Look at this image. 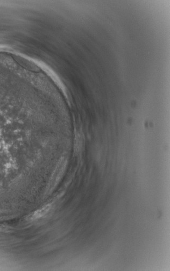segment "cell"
Here are the masks:
<instances>
[{
  "label": "cell",
  "instance_id": "6da1fadb",
  "mask_svg": "<svg viewBox=\"0 0 170 271\" xmlns=\"http://www.w3.org/2000/svg\"><path fill=\"white\" fill-rule=\"evenodd\" d=\"M50 206H46L45 208H42V209L39 210L38 211H37L35 213V214L33 215L32 217L33 218H37L42 217L43 215H45L47 211L50 210Z\"/></svg>",
  "mask_w": 170,
  "mask_h": 271
}]
</instances>
